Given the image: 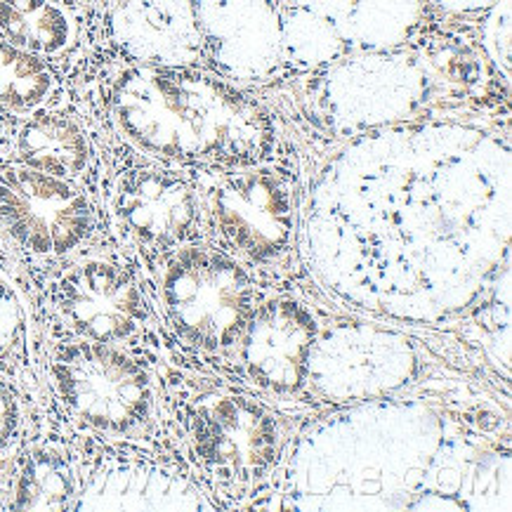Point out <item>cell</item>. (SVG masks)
Segmentation results:
<instances>
[{"mask_svg":"<svg viewBox=\"0 0 512 512\" xmlns=\"http://www.w3.org/2000/svg\"><path fill=\"white\" fill-rule=\"evenodd\" d=\"M104 93L116 135L168 166H258L277 147L272 118L258 102L194 67L123 64Z\"/></svg>","mask_w":512,"mask_h":512,"instance_id":"cell-1","label":"cell"},{"mask_svg":"<svg viewBox=\"0 0 512 512\" xmlns=\"http://www.w3.org/2000/svg\"><path fill=\"white\" fill-rule=\"evenodd\" d=\"M173 395L189 454L215 487L246 491L274 475L293 432L272 404L222 385H177Z\"/></svg>","mask_w":512,"mask_h":512,"instance_id":"cell-2","label":"cell"},{"mask_svg":"<svg viewBox=\"0 0 512 512\" xmlns=\"http://www.w3.org/2000/svg\"><path fill=\"white\" fill-rule=\"evenodd\" d=\"M45 376L64 411L97 435L135 442L156 428L159 380L126 347L76 336L52 340Z\"/></svg>","mask_w":512,"mask_h":512,"instance_id":"cell-3","label":"cell"},{"mask_svg":"<svg viewBox=\"0 0 512 512\" xmlns=\"http://www.w3.org/2000/svg\"><path fill=\"white\" fill-rule=\"evenodd\" d=\"M163 317L187 345L234 357L255 310L246 262L208 241H194L154 260Z\"/></svg>","mask_w":512,"mask_h":512,"instance_id":"cell-4","label":"cell"},{"mask_svg":"<svg viewBox=\"0 0 512 512\" xmlns=\"http://www.w3.org/2000/svg\"><path fill=\"white\" fill-rule=\"evenodd\" d=\"M201 196L203 241L248 267H272L293 251L298 189L281 170L258 166L208 168L194 177Z\"/></svg>","mask_w":512,"mask_h":512,"instance_id":"cell-5","label":"cell"},{"mask_svg":"<svg viewBox=\"0 0 512 512\" xmlns=\"http://www.w3.org/2000/svg\"><path fill=\"white\" fill-rule=\"evenodd\" d=\"M102 215L81 182L0 159V234L31 262L59 267L95 248Z\"/></svg>","mask_w":512,"mask_h":512,"instance_id":"cell-6","label":"cell"},{"mask_svg":"<svg viewBox=\"0 0 512 512\" xmlns=\"http://www.w3.org/2000/svg\"><path fill=\"white\" fill-rule=\"evenodd\" d=\"M48 303L69 336L130 350L154 331L152 310L137 272L126 260L88 251L55 267Z\"/></svg>","mask_w":512,"mask_h":512,"instance_id":"cell-7","label":"cell"},{"mask_svg":"<svg viewBox=\"0 0 512 512\" xmlns=\"http://www.w3.org/2000/svg\"><path fill=\"white\" fill-rule=\"evenodd\" d=\"M107 208L121 244L154 260L203 241L196 180L149 156L123 163L111 175Z\"/></svg>","mask_w":512,"mask_h":512,"instance_id":"cell-8","label":"cell"},{"mask_svg":"<svg viewBox=\"0 0 512 512\" xmlns=\"http://www.w3.org/2000/svg\"><path fill=\"white\" fill-rule=\"evenodd\" d=\"M435 78L437 71L425 67V57L369 52L328 64L314 81L312 97L328 126L361 130L411 116L428 100Z\"/></svg>","mask_w":512,"mask_h":512,"instance_id":"cell-9","label":"cell"},{"mask_svg":"<svg viewBox=\"0 0 512 512\" xmlns=\"http://www.w3.org/2000/svg\"><path fill=\"white\" fill-rule=\"evenodd\" d=\"M416 369V352L406 338L373 326H338L319 333L307 383L336 402L376 399L409 383Z\"/></svg>","mask_w":512,"mask_h":512,"instance_id":"cell-10","label":"cell"},{"mask_svg":"<svg viewBox=\"0 0 512 512\" xmlns=\"http://www.w3.org/2000/svg\"><path fill=\"white\" fill-rule=\"evenodd\" d=\"M319 321L291 295L255 305L234 357L248 383L269 397L291 399L310 380V361L319 340Z\"/></svg>","mask_w":512,"mask_h":512,"instance_id":"cell-11","label":"cell"},{"mask_svg":"<svg viewBox=\"0 0 512 512\" xmlns=\"http://www.w3.org/2000/svg\"><path fill=\"white\" fill-rule=\"evenodd\" d=\"M104 36L128 64L196 67L206 59L192 0H111Z\"/></svg>","mask_w":512,"mask_h":512,"instance_id":"cell-12","label":"cell"},{"mask_svg":"<svg viewBox=\"0 0 512 512\" xmlns=\"http://www.w3.org/2000/svg\"><path fill=\"white\" fill-rule=\"evenodd\" d=\"M203 48L220 74L239 83L272 76L281 64L274 0H192Z\"/></svg>","mask_w":512,"mask_h":512,"instance_id":"cell-13","label":"cell"},{"mask_svg":"<svg viewBox=\"0 0 512 512\" xmlns=\"http://www.w3.org/2000/svg\"><path fill=\"white\" fill-rule=\"evenodd\" d=\"M102 463H78L76 510H201L210 503L194 479L149 454L104 451Z\"/></svg>","mask_w":512,"mask_h":512,"instance_id":"cell-14","label":"cell"},{"mask_svg":"<svg viewBox=\"0 0 512 512\" xmlns=\"http://www.w3.org/2000/svg\"><path fill=\"white\" fill-rule=\"evenodd\" d=\"M95 144L78 111L52 97L17 121L8 159L59 180L83 182L95 166Z\"/></svg>","mask_w":512,"mask_h":512,"instance_id":"cell-15","label":"cell"},{"mask_svg":"<svg viewBox=\"0 0 512 512\" xmlns=\"http://www.w3.org/2000/svg\"><path fill=\"white\" fill-rule=\"evenodd\" d=\"M81 475L78 456L55 444H34L19 451L10 475L8 508L76 510Z\"/></svg>","mask_w":512,"mask_h":512,"instance_id":"cell-16","label":"cell"},{"mask_svg":"<svg viewBox=\"0 0 512 512\" xmlns=\"http://www.w3.org/2000/svg\"><path fill=\"white\" fill-rule=\"evenodd\" d=\"M78 15L52 0H0V38L43 59L64 57L76 48Z\"/></svg>","mask_w":512,"mask_h":512,"instance_id":"cell-17","label":"cell"},{"mask_svg":"<svg viewBox=\"0 0 512 512\" xmlns=\"http://www.w3.org/2000/svg\"><path fill=\"white\" fill-rule=\"evenodd\" d=\"M430 0H357L336 29L350 52H383L418 29Z\"/></svg>","mask_w":512,"mask_h":512,"instance_id":"cell-18","label":"cell"},{"mask_svg":"<svg viewBox=\"0 0 512 512\" xmlns=\"http://www.w3.org/2000/svg\"><path fill=\"white\" fill-rule=\"evenodd\" d=\"M277 10L281 62L298 69H321L347 57L350 48L326 17L303 8H293V5H284Z\"/></svg>","mask_w":512,"mask_h":512,"instance_id":"cell-19","label":"cell"},{"mask_svg":"<svg viewBox=\"0 0 512 512\" xmlns=\"http://www.w3.org/2000/svg\"><path fill=\"white\" fill-rule=\"evenodd\" d=\"M59 95V76L48 59L0 38V111L22 118Z\"/></svg>","mask_w":512,"mask_h":512,"instance_id":"cell-20","label":"cell"},{"mask_svg":"<svg viewBox=\"0 0 512 512\" xmlns=\"http://www.w3.org/2000/svg\"><path fill=\"white\" fill-rule=\"evenodd\" d=\"M29 366V312H26L22 293L0 269V373L19 383Z\"/></svg>","mask_w":512,"mask_h":512,"instance_id":"cell-21","label":"cell"},{"mask_svg":"<svg viewBox=\"0 0 512 512\" xmlns=\"http://www.w3.org/2000/svg\"><path fill=\"white\" fill-rule=\"evenodd\" d=\"M26 437V409L17 380L0 373V458L17 454Z\"/></svg>","mask_w":512,"mask_h":512,"instance_id":"cell-22","label":"cell"},{"mask_svg":"<svg viewBox=\"0 0 512 512\" xmlns=\"http://www.w3.org/2000/svg\"><path fill=\"white\" fill-rule=\"evenodd\" d=\"M510 26V0H498L494 8L489 10L487 22L482 26V43L487 57L496 64V69L501 71L505 78H510L512 74Z\"/></svg>","mask_w":512,"mask_h":512,"instance_id":"cell-23","label":"cell"},{"mask_svg":"<svg viewBox=\"0 0 512 512\" xmlns=\"http://www.w3.org/2000/svg\"><path fill=\"white\" fill-rule=\"evenodd\" d=\"M357 0H274L277 8H284V5H293V8H303L310 10L314 15L326 17L328 22H333V26H338L343 22V17L350 12L352 5Z\"/></svg>","mask_w":512,"mask_h":512,"instance_id":"cell-24","label":"cell"},{"mask_svg":"<svg viewBox=\"0 0 512 512\" xmlns=\"http://www.w3.org/2000/svg\"><path fill=\"white\" fill-rule=\"evenodd\" d=\"M430 3L454 15H472V12L491 10L498 0H430Z\"/></svg>","mask_w":512,"mask_h":512,"instance_id":"cell-25","label":"cell"},{"mask_svg":"<svg viewBox=\"0 0 512 512\" xmlns=\"http://www.w3.org/2000/svg\"><path fill=\"white\" fill-rule=\"evenodd\" d=\"M17 121H19L17 116H10V114H5V111H0V159L10 154L12 135H15Z\"/></svg>","mask_w":512,"mask_h":512,"instance_id":"cell-26","label":"cell"},{"mask_svg":"<svg viewBox=\"0 0 512 512\" xmlns=\"http://www.w3.org/2000/svg\"><path fill=\"white\" fill-rule=\"evenodd\" d=\"M52 3L62 5V8H67L74 12V15H78V12L85 10V5H88V0H52Z\"/></svg>","mask_w":512,"mask_h":512,"instance_id":"cell-27","label":"cell"}]
</instances>
